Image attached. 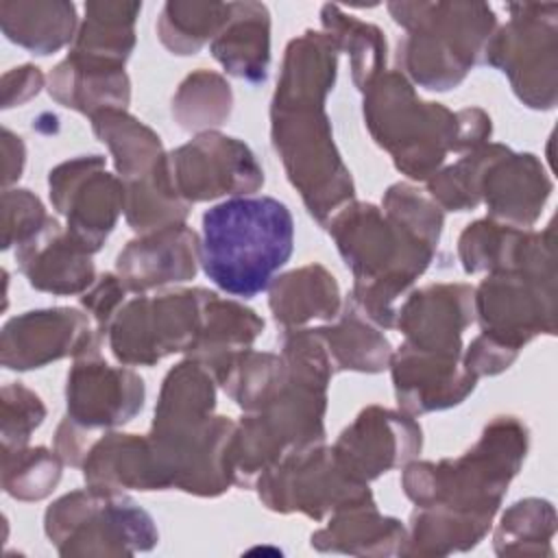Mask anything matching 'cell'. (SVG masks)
I'll list each match as a JSON object with an SVG mask.
<instances>
[{
	"label": "cell",
	"instance_id": "8",
	"mask_svg": "<svg viewBox=\"0 0 558 558\" xmlns=\"http://www.w3.org/2000/svg\"><path fill=\"white\" fill-rule=\"evenodd\" d=\"M0 24L7 39L37 54H50L72 39L76 7L72 2H0Z\"/></svg>",
	"mask_w": 558,
	"mask_h": 558
},
{
	"label": "cell",
	"instance_id": "6",
	"mask_svg": "<svg viewBox=\"0 0 558 558\" xmlns=\"http://www.w3.org/2000/svg\"><path fill=\"white\" fill-rule=\"evenodd\" d=\"M140 11V2H87L85 22L68 59L94 70H120L135 44L133 22Z\"/></svg>",
	"mask_w": 558,
	"mask_h": 558
},
{
	"label": "cell",
	"instance_id": "10",
	"mask_svg": "<svg viewBox=\"0 0 558 558\" xmlns=\"http://www.w3.org/2000/svg\"><path fill=\"white\" fill-rule=\"evenodd\" d=\"M320 20L333 44L353 54L355 83L360 81V74L373 76L386 61V39L377 26L342 13L336 4H325L320 9Z\"/></svg>",
	"mask_w": 558,
	"mask_h": 558
},
{
	"label": "cell",
	"instance_id": "11",
	"mask_svg": "<svg viewBox=\"0 0 558 558\" xmlns=\"http://www.w3.org/2000/svg\"><path fill=\"white\" fill-rule=\"evenodd\" d=\"M2 405H4V451L20 449L33 427H37L44 418V405L37 395L28 392L22 386H7L2 390Z\"/></svg>",
	"mask_w": 558,
	"mask_h": 558
},
{
	"label": "cell",
	"instance_id": "9",
	"mask_svg": "<svg viewBox=\"0 0 558 558\" xmlns=\"http://www.w3.org/2000/svg\"><path fill=\"white\" fill-rule=\"evenodd\" d=\"M229 4L220 2H166L157 33L174 54H194L214 33L225 26Z\"/></svg>",
	"mask_w": 558,
	"mask_h": 558
},
{
	"label": "cell",
	"instance_id": "4",
	"mask_svg": "<svg viewBox=\"0 0 558 558\" xmlns=\"http://www.w3.org/2000/svg\"><path fill=\"white\" fill-rule=\"evenodd\" d=\"M144 399L142 379L107 364H76L68 377V408L74 421L98 427L129 421Z\"/></svg>",
	"mask_w": 558,
	"mask_h": 558
},
{
	"label": "cell",
	"instance_id": "2",
	"mask_svg": "<svg viewBox=\"0 0 558 558\" xmlns=\"http://www.w3.org/2000/svg\"><path fill=\"white\" fill-rule=\"evenodd\" d=\"M388 11L410 31L399 41V63L429 89L456 85L486 48L497 22L488 4L469 2H390Z\"/></svg>",
	"mask_w": 558,
	"mask_h": 558
},
{
	"label": "cell",
	"instance_id": "3",
	"mask_svg": "<svg viewBox=\"0 0 558 558\" xmlns=\"http://www.w3.org/2000/svg\"><path fill=\"white\" fill-rule=\"evenodd\" d=\"M87 342L89 331L76 310L26 312L4 325L2 364L17 371L39 368L70 351H81Z\"/></svg>",
	"mask_w": 558,
	"mask_h": 558
},
{
	"label": "cell",
	"instance_id": "5",
	"mask_svg": "<svg viewBox=\"0 0 558 558\" xmlns=\"http://www.w3.org/2000/svg\"><path fill=\"white\" fill-rule=\"evenodd\" d=\"M59 225L48 220L31 240L20 244L15 253L31 286L57 294L78 292L92 281L94 268L85 248L70 235L68 240H48Z\"/></svg>",
	"mask_w": 558,
	"mask_h": 558
},
{
	"label": "cell",
	"instance_id": "12",
	"mask_svg": "<svg viewBox=\"0 0 558 558\" xmlns=\"http://www.w3.org/2000/svg\"><path fill=\"white\" fill-rule=\"evenodd\" d=\"M50 218L44 214V207L28 194V190L4 192V248L11 246L13 238L24 244Z\"/></svg>",
	"mask_w": 558,
	"mask_h": 558
},
{
	"label": "cell",
	"instance_id": "1",
	"mask_svg": "<svg viewBox=\"0 0 558 558\" xmlns=\"http://www.w3.org/2000/svg\"><path fill=\"white\" fill-rule=\"evenodd\" d=\"M292 244L294 222L281 201L242 196L205 211L198 257L220 290L253 299L290 259Z\"/></svg>",
	"mask_w": 558,
	"mask_h": 558
},
{
	"label": "cell",
	"instance_id": "7",
	"mask_svg": "<svg viewBox=\"0 0 558 558\" xmlns=\"http://www.w3.org/2000/svg\"><path fill=\"white\" fill-rule=\"evenodd\" d=\"M266 4L231 2L229 17L211 41L214 57L235 76L251 83L266 78L270 20Z\"/></svg>",
	"mask_w": 558,
	"mask_h": 558
}]
</instances>
